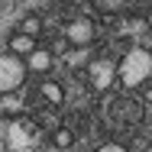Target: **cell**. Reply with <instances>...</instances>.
Masks as SVG:
<instances>
[{
    "label": "cell",
    "instance_id": "obj_4",
    "mask_svg": "<svg viewBox=\"0 0 152 152\" xmlns=\"http://www.w3.org/2000/svg\"><path fill=\"white\" fill-rule=\"evenodd\" d=\"M88 81H91V88H94L97 94L110 91L113 81H117V61H110V58L91 61V65H88Z\"/></svg>",
    "mask_w": 152,
    "mask_h": 152
},
{
    "label": "cell",
    "instance_id": "obj_9",
    "mask_svg": "<svg viewBox=\"0 0 152 152\" xmlns=\"http://www.w3.org/2000/svg\"><path fill=\"white\" fill-rule=\"evenodd\" d=\"M39 94H42L49 104H61V100H65V88H61L58 81H52V78H45V81H42Z\"/></svg>",
    "mask_w": 152,
    "mask_h": 152
},
{
    "label": "cell",
    "instance_id": "obj_3",
    "mask_svg": "<svg viewBox=\"0 0 152 152\" xmlns=\"http://www.w3.org/2000/svg\"><path fill=\"white\" fill-rule=\"evenodd\" d=\"M142 113H146V107L136 97H110L107 100V120L110 123H129V126H136L142 120Z\"/></svg>",
    "mask_w": 152,
    "mask_h": 152
},
{
    "label": "cell",
    "instance_id": "obj_8",
    "mask_svg": "<svg viewBox=\"0 0 152 152\" xmlns=\"http://www.w3.org/2000/svg\"><path fill=\"white\" fill-rule=\"evenodd\" d=\"M29 126H23V123H13L10 129H7V142H10V149H23V146H29L32 136L26 133Z\"/></svg>",
    "mask_w": 152,
    "mask_h": 152
},
{
    "label": "cell",
    "instance_id": "obj_7",
    "mask_svg": "<svg viewBox=\"0 0 152 152\" xmlns=\"http://www.w3.org/2000/svg\"><path fill=\"white\" fill-rule=\"evenodd\" d=\"M23 65L32 68V71H49V68H52V52H49V49H32Z\"/></svg>",
    "mask_w": 152,
    "mask_h": 152
},
{
    "label": "cell",
    "instance_id": "obj_5",
    "mask_svg": "<svg viewBox=\"0 0 152 152\" xmlns=\"http://www.w3.org/2000/svg\"><path fill=\"white\" fill-rule=\"evenodd\" d=\"M94 36H97V26H94V20H88V16H78V20H71L65 26V42H71L78 49H84L88 42H94Z\"/></svg>",
    "mask_w": 152,
    "mask_h": 152
},
{
    "label": "cell",
    "instance_id": "obj_14",
    "mask_svg": "<svg viewBox=\"0 0 152 152\" xmlns=\"http://www.w3.org/2000/svg\"><path fill=\"white\" fill-rule=\"evenodd\" d=\"M84 61H88V55H84V52H81V49H78V52H75V55H71V65H84Z\"/></svg>",
    "mask_w": 152,
    "mask_h": 152
},
{
    "label": "cell",
    "instance_id": "obj_15",
    "mask_svg": "<svg viewBox=\"0 0 152 152\" xmlns=\"http://www.w3.org/2000/svg\"><path fill=\"white\" fill-rule=\"evenodd\" d=\"M146 26H149V29H152V13H149V20H146Z\"/></svg>",
    "mask_w": 152,
    "mask_h": 152
},
{
    "label": "cell",
    "instance_id": "obj_10",
    "mask_svg": "<svg viewBox=\"0 0 152 152\" xmlns=\"http://www.w3.org/2000/svg\"><path fill=\"white\" fill-rule=\"evenodd\" d=\"M39 29H42V20H39V16H26V20L20 23V29H16V32H26V36H32V39H36V36H39Z\"/></svg>",
    "mask_w": 152,
    "mask_h": 152
},
{
    "label": "cell",
    "instance_id": "obj_1",
    "mask_svg": "<svg viewBox=\"0 0 152 152\" xmlns=\"http://www.w3.org/2000/svg\"><path fill=\"white\" fill-rule=\"evenodd\" d=\"M149 78H152V52H146L142 45L129 49L120 58V65H117V81H120L126 91H133V88L146 84Z\"/></svg>",
    "mask_w": 152,
    "mask_h": 152
},
{
    "label": "cell",
    "instance_id": "obj_12",
    "mask_svg": "<svg viewBox=\"0 0 152 152\" xmlns=\"http://www.w3.org/2000/svg\"><path fill=\"white\" fill-rule=\"evenodd\" d=\"M94 7L100 10V13H120V7H123V0H94Z\"/></svg>",
    "mask_w": 152,
    "mask_h": 152
},
{
    "label": "cell",
    "instance_id": "obj_6",
    "mask_svg": "<svg viewBox=\"0 0 152 152\" xmlns=\"http://www.w3.org/2000/svg\"><path fill=\"white\" fill-rule=\"evenodd\" d=\"M32 49H36V39L26 36V32H13L10 42H7V52H10V55H20V58H26Z\"/></svg>",
    "mask_w": 152,
    "mask_h": 152
},
{
    "label": "cell",
    "instance_id": "obj_16",
    "mask_svg": "<svg viewBox=\"0 0 152 152\" xmlns=\"http://www.w3.org/2000/svg\"><path fill=\"white\" fill-rule=\"evenodd\" d=\"M123 3H126V0H123Z\"/></svg>",
    "mask_w": 152,
    "mask_h": 152
},
{
    "label": "cell",
    "instance_id": "obj_13",
    "mask_svg": "<svg viewBox=\"0 0 152 152\" xmlns=\"http://www.w3.org/2000/svg\"><path fill=\"white\" fill-rule=\"evenodd\" d=\"M97 152H126L123 146H117V142H107V146H100Z\"/></svg>",
    "mask_w": 152,
    "mask_h": 152
},
{
    "label": "cell",
    "instance_id": "obj_2",
    "mask_svg": "<svg viewBox=\"0 0 152 152\" xmlns=\"http://www.w3.org/2000/svg\"><path fill=\"white\" fill-rule=\"evenodd\" d=\"M29 68L23 65L20 55H10V52H0V94H13L16 88H23Z\"/></svg>",
    "mask_w": 152,
    "mask_h": 152
},
{
    "label": "cell",
    "instance_id": "obj_11",
    "mask_svg": "<svg viewBox=\"0 0 152 152\" xmlns=\"http://www.w3.org/2000/svg\"><path fill=\"white\" fill-rule=\"evenodd\" d=\"M71 142H75V133H71L68 126H61V129H55V146H58V149H68Z\"/></svg>",
    "mask_w": 152,
    "mask_h": 152
}]
</instances>
